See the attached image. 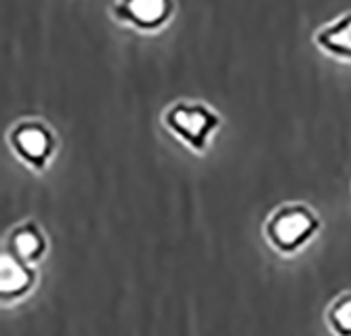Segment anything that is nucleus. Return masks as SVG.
<instances>
[{
  "label": "nucleus",
  "mask_w": 351,
  "mask_h": 336,
  "mask_svg": "<svg viewBox=\"0 0 351 336\" xmlns=\"http://www.w3.org/2000/svg\"><path fill=\"white\" fill-rule=\"evenodd\" d=\"M5 253L13 255L15 259L27 265L43 261L47 255V235L43 227L34 221L19 223L17 227H13L11 233L7 235Z\"/></svg>",
  "instance_id": "4"
},
{
  "label": "nucleus",
  "mask_w": 351,
  "mask_h": 336,
  "mask_svg": "<svg viewBox=\"0 0 351 336\" xmlns=\"http://www.w3.org/2000/svg\"><path fill=\"white\" fill-rule=\"evenodd\" d=\"M317 42L335 55L351 57V15L341 17L332 25L322 29V32L317 34Z\"/></svg>",
  "instance_id": "7"
},
{
  "label": "nucleus",
  "mask_w": 351,
  "mask_h": 336,
  "mask_svg": "<svg viewBox=\"0 0 351 336\" xmlns=\"http://www.w3.org/2000/svg\"><path fill=\"white\" fill-rule=\"evenodd\" d=\"M36 284V271L32 265L15 259L3 250L0 259V294L5 302H15L25 296Z\"/></svg>",
  "instance_id": "5"
},
{
  "label": "nucleus",
  "mask_w": 351,
  "mask_h": 336,
  "mask_svg": "<svg viewBox=\"0 0 351 336\" xmlns=\"http://www.w3.org/2000/svg\"><path fill=\"white\" fill-rule=\"evenodd\" d=\"M165 125L187 147L204 151L219 129V116L204 103H175L165 112Z\"/></svg>",
  "instance_id": "2"
},
{
  "label": "nucleus",
  "mask_w": 351,
  "mask_h": 336,
  "mask_svg": "<svg viewBox=\"0 0 351 336\" xmlns=\"http://www.w3.org/2000/svg\"><path fill=\"white\" fill-rule=\"evenodd\" d=\"M317 231H320V217L311 206L301 202L278 206L263 227L267 244L284 257L303 250Z\"/></svg>",
  "instance_id": "1"
},
{
  "label": "nucleus",
  "mask_w": 351,
  "mask_h": 336,
  "mask_svg": "<svg viewBox=\"0 0 351 336\" xmlns=\"http://www.w3.org/2000/svg\"><path fill=\"white\" fill-rule=\"evenodd\" d=\"M326 322L335 336H351V290L343 292L330 302Z\"/></svg>",
  "instance_id": "8"
},
{
  "label": "nucleus",
  "mask_w": 351,
  "mask_h": 336,
  "mask_svg": "<svg viewBox=\"0 0 351 336\" xmlns=\"http://www.w3.org/2000/svg\"><path fill=\"white\" fill-rule=\"evenodd\" d=\"M9 145L17 154V158L34 170H45L57 149L55 135L38 120L19 122L9 133Z\"/></svg>",
  "instance_id": "3"
},
{
  "label": "nucleus",
  "mask_w": 351,
  "mask_h": 336,
  "mask_svg": "<svg viewBox=\"0 0 351 336\" xmlns=\"http://www.w3.org/2000/svg\"><path fill=\"white\" fill-rule=\"evenodd\" d=\"M118 15L137 25H154L167 13V0H122Z\"/></svg>",
  "instance_id": "6"
}]
</instances>
